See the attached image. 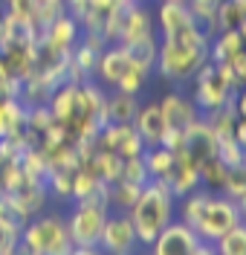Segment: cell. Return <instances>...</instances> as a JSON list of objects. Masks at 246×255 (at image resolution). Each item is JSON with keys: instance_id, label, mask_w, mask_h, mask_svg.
I'll return each mask as SVG.
<instances>
[{"instance_id": "32", "label": "cell", "mask_w": 246, "mask_h": 255, "mask_svg": "<svg viewBox=\"0 0 246 255\" xmlns=\"http://www.w3.org/2000/svg\"><path fill=\"white\" fill-rule=\"evenodd\" d=\"M119 180H125V183H136V186H145L148 180H151V177H148V168H145V159H142V154L122 159Z\"/></svg>"}, {"instance_id": "10", "label": "cell", "mask_w": 246, "mask_h": 255, "mask_svg": "<svg viewBox=\"0 0 246 255\" xmlns=\"http://www.w3.org/2000/svg\"><path fill=\"white\" fill-rule=\"evenodd\" d=\"M197 232L182 221H171L151 244V255H191L197 250Z\"/></svg>"}, {"instance_id": "42", "label": "cell", "mask_w": 246, "mask_h": 255, "mask_svg": "<svg viewBox=\"0 0 246 255\" xmlns=\"http://www.w3.org/2000/svg\"><path fill=\"white\" fill-rule=\"evenodd\" d=\"M182 3H185V0H182Z\"/></svg>"}, {"instance_id": "35", "label": "cell", "mask_w": 246, "mask_h": 255, "mask_svg": "<svg viewBox=\"0 0 246 255\" xmlns=\"http://www.w3.org/2000/svg\"><path fill=\"white\" fill-rule=\"evenodd\" d=\"M3 9L9 15H17V17H29L32 15V0H0Z\"/></svg>"}, {"instance_id": "20", "label": "cell", "mask_w": 246, "mask_h": 255, "mask_svg": "<svg viewBox=\"0 0 246 255\" xmlns=\"http://www.w3.org/2000/svg\"><path fill=\"white\" fill-rule=\"evenodd\" d=\"M142 159H145V168L151 180H165L171 165H174V151H168L163 145H151L142 151Z\"/></svg>"}, {"instance_id": "14", "label": "cell", "mask_w": 246, "mask_h": 255, "mask_svg": "<svg viewBox=\"0 0 246 255\" xmlns=\"http://www.w3.org/2000/svg\"><path fill=\"white\" fill-rule=\"evenodd\" d=\"M182 151L197 162V168L209 157L217 154V139H214V133L209 130V125L203 119H197L191 128H185V133H182Z\"/></svg>"}, {"instance_id": "29", "label": "cell", "mask_w": 246, "mask_h": 255, "mask_svg": "<svg viewBox=\"0 0 246 255\" xmlns=\"http://www.w3.org/2000/svg\"><path fill=\"white\" fill-rule=\"evenodd\" d=\"M20 180H23V171H20L17 157L6 154V151H0V194L15 191L17 186H20Z\"/></svg>"}, {"instance_id": "7", "label": "cell", "mask_w": 246, "mask_h": 255, "mask_svg": "<svg viewBox=\"0 0 246 255\" xmlns=\"http://www.w3.org/2000/svg\"><path fill=\"white\" fill-rule=\"evenodd\" d=\"M136 244H139V241H136V232H133V223H131V218H128V212L107 215L98 247L107 255H133V247H136Z\"/></svg>"}, {"instance_id": "18", "label": "cell", "mask_w": 246, "mask_h": 255, "mask_svg": "<svg viewBox=\"0 0 246 255\" xmlns=\"http://www.w3.org/2000/svg\"><path fill=\"white\" fill-rule=\"evenodd\" d=\"M122 47V44H119ZM157 47H160V38L157 35H148V38H139L133 44H125V52H128V61L133 67H142V70H154L157 64Z\"/></svg>"}, {"instance_id": "21", "label": "cell", "mask_w": 246, "mask_h": 255, "mask_svg": "<svg viewBox=\"0 0 246 255\" xmlns=\"http://www.w3.org/2000/svg\"><path fill=\"white\" fill-rule=\"evenodd\" d=\"M209 189H194L188 191V194H182L180 197V209H174V212H180V221L185 226H191L194 229L197 221H200V215H203V206H206V200H209Z\"/></svg>"}, {"instance_id": "24", "label": "cell", "mask_w": 246, "mask_h": 255, "mask_svg": "<svg viewBox=\"0 0 246 255\" xmlns=\"http://www.w3.org/2000/svg\"><path fill=\"white\" fill-rule=\"evenodd\" d=\"M26 122V105L20 99H0V136L12 133Z\"/></svg>"}, {"instance_id": "30", "label": "cell", "mask_w": 246, "mask_h": 255, "mask_svg": "<svg viewBox=\"0 0 246 255\" xmlns=\"http://www.w3.org/2000/svg\"><path fill=\"white\" fill-rule=\"evenodd\" d=\"M188 3V9H191V15L194 20L203 26V29L214 35L217 26H214V15H217V6H220V0H185Z\"/></svg>"}, {"instance_id": "23", "label": "cell", "mask_w": 246, "mask_h": 255, "mask_svg": "<svg viewBox=\"0 0 246 255\" xmlns=\"http://www.w3.org/2000/svg\"><path fill=\"white\" fill-rule=\"evenodd\" d=\"M139 191H142V186H136V183L116 180V183H110V186H107V206L116 209V212H128V209L136 203Z\"/></svg>"}, {"instance_id": "37", "label": "cell", "mask_w": 246, "mask_h": 255, "mask_svg": "<svg viewBox=\"0 0 246 255\" xmlns=\"http://www.w3.org/2000/svg\"><path fill=\"white\" fill-rule=\"evenodd\" d=\"M90 3H93V0H64L67 12H70V15L76 17V20H79V17L84 15V9H87V6H90Z\"/></svg>"}, {"instance_id": "39", "label": "cell", "mask_w": 246, "mask_h": 255, "mask_svg": "<svg viewBox=\"0 0 246 255\" xmlns=\"http://www.w3.org/2000/svg\"><path fill=\"white\" fill-rule=\"evenodd\" d=\"M17 255H35V253H29V250H17Z\"/></svg>"}, {"instance_id": "12", "label": "cell", "mask_w": 246, "mask_h": 255, "mask_svg": "<svg viewBox=\"0 0 246 255\" xmlns=\"http://www.w3.org/2000/svg\"><path fill=\"white\" fill-rule=\"evenodd\" d=\"M157 105H160V113H163L168 130L185 133V128H191L200 119V111L194 108V102L182 93H165Z\"/></svg>"}, {"instance_id": "6", "label": "cell", "mask_w": 246, "mask_h": 255, "mask_svg": "<svg viewBox=\"0 0 246 255\" xmlns=\"http://www.w3.org/2000/svg\"><path fill=\"white\" fill-rule=\"evenodd\" d=\"M238 223H244V209L238 206L235 200L212 191L209 200H206V206H203V215H200V221H197L194 232H197L200 241L214 244L220 235H226L232 226H238Z\"/></svg>"}, {"instance_id": "27", "label": "cell", "mask_w": 246, "mask_h": 255, "mask_svg": "<svg viewBox=\"0 0 246 255\" xmlns=\"http://www.w3.org/2000/svg\"><path fill=\"white\" fill-rule=\"evenodd\" d=\"M223 197L235 200L238 206H246V165H238V168H229V174L223 180V189H220Z\"/></svg>"}, {"instance_id": "33", "label": "cell", "mask_w": 246, "mask_h": 255, "mask_svg": "<svg viewBox=\"0 0 246 255\" xmlns=\"http://www.w3.org/2000/svg\"><path fill=\"white\" fill-rule=\"evenodd\" d=\"M217 157L223 159L229 168H238V165H246V154H244V145L235 142L232 136L226 139H217Z\"/></svg>"}, {"instance_id": "28", "label": "cell", "mask_w": 246, "mask_h": 255, "mask_svg": "<svg viewBox=\"0 0 246 255\" xmlns=\"http://www.w3.org/2000/svg\"><path fill=\"white\" fill-rule=\"evenodd\" d=\"M64 12H67L64 0H32V15H29V20H32L35 26H38V32H41L58 15H64Z\"/></svg>"}, {"instance_id": "16", "label": "cell", "mask_w": 246, "mask_h": 255, "mask_svg": "<svg viewBox=\"0 0 246 255\" xmlns=\"http://www.w3.org/2000/svg\"><path fill=\"white\" fill-rule=\"evenodd\" d=\"M128 67H131V61H128V52H125V47L110 44V47L101 52V58H98L96 79H101L104 84H110V87H113L116 81L122 79V73H125Z\"/></svg>"}, {"instance_id": "2", "label": "cell", "mask_w": 246, "mask_h": 255, "mask_svg": "<svg viewBox=\"0 0 246 255\" xmlns=\"http://www.w3.org/2000/svg\"><path fill=\"white\" fill-rule=\"evenodd\" d=\"M174 209H177V197L171 194L168 183L165 180H148L139 191V197H136V203L128 209L136 241L151 247L154 238L174 221Z\"/></svg>"}, {"instance_id": "38", "label": "cell", "mask_w": 246, "mask_h": 255, "mask_svg": "<svg viewBox=\"0 0 246 255\" xmlns=\"http://www.w3.org/2000/svg\"><path fill=\"white\" fill-rule=\"evenodd\" d=\"M70 255H107L101 247H73Z\"/></svg>"}, {"instance_id": "15", "label": "cell", "mask_w": 246, "mask_h": 255, "mask_svg": "<svg viewBox=\"0 0 246 255\" xmlns=\"http://www.w3.org/2000/svg\"><path fill=\"white\" fill-rule=\"evenodd\" d=\"M131 125H133V130L139 133V139L145 142V148H151V145H160V142H163V136H165V130H168L157 102L139 105V111H136V116L131 119Z\"/></svg>"}, {"instance_id": "13", "label": "cell", "mask_w": 246, "mask_h": 255, "mask_svg": "<svg viewBox=\"0 0 246 255\" xmlns=\"http://www.w3.org/2000/svg\"><path fill=\"white\" fill-rule=\"evenodd\" d=\"M165 183H168V189H171V194L177 200L182 194L200 189V168H197V162L185 151H177L174 154V165H171V171L165 177Z\"/></svg>"}, {"instance_id": "19", "label": "cell", "mask_w": 246, "mask_h": 255, "mask_svg": "<svg viewBox=\"0 0 246 255\" xmlns=\"http://www.w3.org/2000/svg\"><path fill=\"white\" fill-rule=\"evenodd\" d=\"M214 26L217 32H246V3H235V0H220L217 15H214Z\"/></svg>"}, {"instance_id": "34", "label": "cell", "mask_w": 246, "mask_h": 255, "mask_svg": "<svg viewBox=\"0 0 246 255\" xmlns=\"http://www.w3.org/2000/svg\"><path fill=\"white\" fill-rule=\"evenodd\" d=\"M20 223H0V255H15L20 250Z\"/></svg>"}, {"instance_id": "26", "label": "cell", "mask_w": 246, "mask_h": 255, "mask_svg": "<svg viewBox=\"0 0 246 255\" xmlns=\"http://www.w3.org/2000/svg\"><path fill=\"white\" fill-rule=\"evenodd\" d=\"M214 253L217 255H246V226L238 223L232 226L226 235L214 241Z\"/></svg>"}, {"instance_id": "5", "label": "cell", "mask_w": 246, "mask_h": 255, "mask_svg": "<svg viewBox=\"0 0 246 255\" xmlns=\"http://www.w3.org/2000/svg\"><path fill=\"white\" fill-rule=\"evenodd\" d=\"M241 93L232 81L226 64H214V61H206L200 70L194 73V108L200 113H209L220 105H226L229 99Z\"/></svg>"}, {"instance_id": "41", "label": "cell", "mask_w": 246, "mask_h": 255, "mask_svg": "<svg viewBox=\"0 0 246 255\" xmlns=\"http://www.w3.org/2000/svg\"><path fill=\"white\" fill-rule=\"evenodd\" d=\"M3 12H6V9H3V3H0V20H3Z\"/></svg>"}, {"instance_id": "11", "label": "cell", "mask_w": 246, "mask_h": 255, "mask_svg": "<svg viewBox=\"0 0 246 255\" xmlns=\"http://www.w3.org/2000/svg\"><path fill=\"white\" fill-rule=\"evenodd\" d=\"M79 41H82V26H79V20L70 15V12L58 15L38 35V44L47 47V49H55V52H73Z\"/></svg>"}, {"instance_id": "22", "label": "cell", "mask_w": 246, "mask_h": 255, "mask_svg": "<svg viewBox=\"0 0 246 255\" xmlns=\"http://www.w3.org/2000/svg\"><path fill=\"white\" fill-rule=\"evenodd\" d=\"M139 111V99L128 93H107V122H131Z\"/></svg>"}, {"instance_id": "36", "label": "cell", "mask_w": 246, "mask_h": 255, "mask_svg": "<svg viewBox=\"0 0 246 255\" xmlns=\"http://www.w3.org/2000/svg\"><path fill=\"white\" fill-rule=\"evenodd\" d=\"M0 223H17L15 212H12V203H9L6 194H0ZM20 226H23V223H20Z\"/></svg>"}, {"instance_id": "40", "label": "cell", "mask_w": 246, "mask_h": 255, "mask_svg": "<svg viewBox=\"0 0 246 255\" xmlns=\"http://www.w3.org/2000/svg\"><path fill=\"white\" fill-rule=\"evenodd\" d=\"M119 3H142V0H119Z\"/></svg>"}, {"instance_id": "1", "label": "cell", "mask_w": 246, "mask_h": 255, "mask_svg": "<svg viewBox=\"0 0 246 255\" xmlns=\"http://www.w3.org/2000/svg\"><path fill=\"white\" fill-rule=\"evenodd\" d=\"M209 41L206 29H194L180 38H160L157 47V70L168 81H191L194 73L209 61Z\"/></svg>"}, {"instance_id": "25", "label": "cell", "mask_w": 246, "mask_h": 255, "mask_svg": "<svg viewBox=\"0 0 246 255\" xmlns=\"http://www.w3.org/2000/svg\"><path fill=\"white\" fill-rule=\"evenodd\" d=\"M226 174H229V165L214 154V157H209L203 165H200V186H206L209 191H220Z\"/></svg>"}, {"instance_id": "9", "label": "cell", "mask_w": 246, "mask_h": 255, "mask_svg": "<svg viewBox=\"0 0 246 255\" xmlns=\"http://www.w3.org/2000/svg\"><path fill=\"white\" fill-rule=\"evenodd\" d=\"M157 26H160V35L163 38H180V35H188L194 29H203L194 20L188 3L182 0H163L160 9H157Z\"/></svg>"}, {"instance_id": "3", "label": "cell", "mask_w": 246, "mask_h": 255, "mask_svg": "<svg viewBox=\"0 0 246 255\" xmlns=\"http://www.w3.org/2000/svg\"><path fill=\"white\" fill-rule=\"evenodd\" d=\"M73 247L76 244L67 232V221L58 215H35L20 229V250L35 255H70Z\"/></svg>"}, {"instance_id": "17", "label": "cell", "mask_w": 246, "mask_h": 255, "mask_svg": "<svg viewBox=\"0 0 246 255\" xmlns=\"http://www.w3.org/2000/svg\"><path fill=\"white\" fill-rule=\"evenodd\" d=\"M244 52V32L229 29V32H214L209 41V61L214 64H226L235 55Z\"/></svg>"}, {"instance_id": "4", "label": "cell", "mask_w": 246, "mask_h": 255, "mask_svg": "<svg viewBox=\"0 0 246 255\" xmlns=\"http://www.w3.org/2000/svg\"><path fill=\"white\" fill-rule=\"evenodd\" d=\"M107 215H110L107 189L101 191V194H96V197L76 200L73 215H70V221H67V232H70L73 244H76V247H98Z\"/></svg>"}, {"instance_id": "8", "label": "cell", "mask_w": 246, "mask_h": 255, "mask_svg": "<svg viewBox=\"0 0 246 255\" xmlns=\"http://www.w3.org/2000/svg\"><path fill=\"white\" fill-rule=\"evenodd\" d=\"M157 35L154 29V12L145 3H122V15H119V32H116V44H133L139 38Z\"/></svg>"}, {"instance_id": "31", "label": "cell", "mask_w": 246, "mask_h": 255, "mask_svg": "<svg viewBox=\"0 0 246 255\" xmlns=\"http://www.w3.org/2000/svg\"><path fill=\"white\" fill-rule=\"evenodd\" d=\"M148 70H142V67H128L125 73H122V79L116 81L113 87L119 90V93H128V96H139L142 90H145V84H148Z\"/></svg>"}]
</instances>
